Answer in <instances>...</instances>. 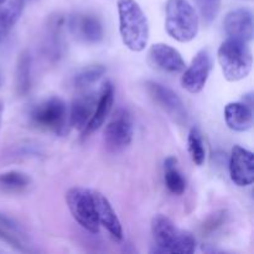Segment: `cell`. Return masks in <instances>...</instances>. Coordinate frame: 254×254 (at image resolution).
I'll use <instances>...</instances> for the list:
<instances>
[{
	"label": "cell",
	"mask_w": 254,
	"mask_h": 254,
	"mask_svg": "<svg viewBox=\"0 0 254 254\" xmlns=\"http://www.w3.org/2000/svg\"><path fill=\"white\" fill-rule=\"evenodd\" d=\"M117 5L122 41L130 51L141 52L148 46L150 34L145 12L135 0H118Z\"/></svg>",
	"instance_id": "cell-1"
},
{
	"label": "cell",
	"mask_w": 254,
	"mask_h": 254,
	"mask_svg": "<svg viewBox=\"0 0 254 254\" xmlns=\"http://www.w3.org/2000/svg\"><path fill=\"white\" fill-rule=\"evenodd\" d=\"M151 235L156 252L192 254L196 251V238L192 233L183 231L164 215H156L151 220Z\"/></svg>",
	"instance_id": "cell-2"
},
{
	"label": "cell",
	"mask_w": 254,
	"mask_h": 254,
	"mask_svg": "<svg viewBox=\"0 0 254 254\" xmlns=\"http://www.w3.org/2000/svg\"><path fill=\"white\" fill-rule=\"evenodd\" d=\"M165 29L179 42H190L197 36L200 17L188 0H168L165 6Z\"/></svg>",
	"instance_id": "cell-3"
},
{
	"label": "cell",
	"mask_w": 254,
	"mask_h": 254,
	"mask_svg": "<svg viewBox=\"0 0 254 254\" xmlns=\"http://www.w3.org/2000/svg\"><path fill=\"white\" fill-rule=\"evenodd\" d=\"M247 44L248 42L231 37L221 44L217 51V59L227 81L238 82L245 79L252 71L253 56Z\"/></svg>",
	"instance_id": "cell-4"
},
{
	"label": "cell",
	"mask_w": 254,
	"mask_h": 254,
	"mask_svg": "<svg viewBox=\"0 0 254 254\" xmlns=\"http://www.w3.org/2000/svg\"><path fill=\"white\" fill-rule=\"evenodd\" d=\"M30 119L37 128L64 134L68 126V109L64 99L60 97H50L37 103L30 112Z\"/></svg>",
	"instance_id": "cell-5"
},
{
	"label": "cell",
	"mask_w": 254,
	"mask_h": 254,
	"mask_svg": "<svg viewBox=\"0 0 254 254\" xmlns=\"http://www.w3.org/2000/svg\"><path fill=\"white\" fill-rule=\"evenodd\" d=\"M66 203L72 217L82 228L97 235L101 230L97 217L94 193L91 189L71 188L66 192Z\"/></svg>",
	"instance_id": "cell-6"
},
{
	"label": "cell",
	"mask_w": 254,
	"mask_h": 254,
	"mask_svg": "<svg viewBox=\"0 0 254 254\" xmlns=\"http://www.w3.org/2000/svg\"><path fill=\"white\" fill-rule=\"evenodd\" d=\"M104 144L109 151H121L133 140V121L126 109L116 112L104 129Z\"/></svg>",
	"instance_id": "cell-7"
},
{
	"label": "cell",
	"mask_w": 254,
	"mask_h": 254,
	"mask_svg": "<svg viewBox=\"0 0 254 254\" xmlns=\"http://www.w3.org/2000/svg\"><path fill=\"white\" fill-rule=\"evenodd\" d=\"M145 88L150 98L168 114L176 123L184 124L188 122V111L181 101L180 97L171 91L168 87L158 83V82L149 81L145 83Z\"/></svg>",
	"instance_id": "cell-8"
},
{
	"label": "cell",
	"mask_w": 254,
	"mask_h": 254,
	"mask_svg": "<svg viewBox=\"0 0 254 254\" xmlns=\"http://www.w3.org/2000/svg\"><path fill=\"white\" fill-rule=\"evenodd\" d=\"M212 69V59L207 49H202L195 55L190 66L184 69L181 84L190 93H200L205 88Z\"/></svg>",
	"instance_id": "cell-9"
},
{
	"label": "cell",
	"mask_w": 254,
	"mask_h": 254,
	"mask_svg": "<svg viewBox=\"0 0 254 254\" xmlns=\"http://www.w3.org/2000/svg\"><path fill=\"white\" fill-rule=\"evenodd\" d=\"M71 34L79 42L87 45H96L103 40L104 27L97 15L89 12H76L68 19Z\"/></svg>",
	"instance_id": "cell-10"
},
{
	"label": "cell",
	"mask_w": 254,
	"mask_h": 254,
	"mask_svg": "<svg viewBox=\"0 0 254 254\" xmlns=\"http://www.w3.org/2000/svg\"><path fill=\"white\" fill-rule=\"evenodd\" d=\"M231 180L241 188H247L254 183V156L248 149L233 146L230 158Z\"/></svg>",
	"instance_id": "cell-11"
},
{
	"label": "cell",
	"mask_w": 254,
	"mask_h": 254,
	"mask_svg": "<svg viewBox=\"0 0 254 254\" xmlns=\"http://www.w3.org/2000/svg\"><path fill=\"white\" fill-rule=\"evenodd\" d=\"M225 31L228 37L240 41H252L254 35L253 14L247 7L231 10L225 17Z\"/></svg>",
	"instance_id": "cell-12"
},
{
	"label": "cell",
	"mask_w": 254,
	"mask_h": 254,
	"mask_svg": "<svg viewBox=\"0 0 254 254\" xmlns=\"http://www.w3.org/2000/svg\"><path fill=\"white\" fill-rule=\"evenodd\" d=\"M149 57L155 67L169 73H180L186 68L183 56L175 47L170 45L154 44L149 50Z\"/></svg>",
	"instance_id": "cell-13"
},
{
	"label": "cell",
	"mask_w": 254,
	"mask_h": 254,
	"mask_svg": "<svg viewBox=\"0 0 254 254\" xmlns=\"http://www.w3.org/2000/svg\"><path fill=\"white\" fill-rule=\"evenodd\" d=\"M98 96L94 92H84L74 97L68 113V124L82 131L91 121L96 109Z\"/></svg>",
	"instance_id": "cell-14"
},
{
	"label": "cell",
	"mask_w": 254,
	"mask_h": 254,
	"mask_svg": "<svg viewBox=\"0 0 254 254\" xmlns=\"http://www.w3.org/2000/svg\"><path fill=\"white\" fill-rule=\"evenodd\" d=\"M94 202H96L97 217H98L99 225L103 226L114 241L121 242L123 241V227L119 217L117 216L113 206L111 205L108 198L101 193L99 191L93 190Z\"/></svg>",
	"instance_id": "cell-15"
},
{
	"label": "cell",
	"mask_w": 254,
	"mask_h": 254,
	"mask_svg": "<svg viewBox=\"0 0 254 254\" xmlns=\"http://www.w3.org/2000/svg\"><path fill=\"white\" fill-rule=\"evenodd\" d=\"M114 102V87L109 81H107L103 84L101 89V93L98 96V101H97L96 109L93 112L91 121L86 126V128L82 130V136L87 138L91 135L93 131L98 130L104 124L106 119L108 118L111 114L112 108H113Z\"/></svg>",
	"instance_id": "cell-16"
},
{
	"label": "cell",
	"mask_w": 254,
	"mask_h": 254,
	"mask_svg": "<svg viewBox=\"0 0 254 254\" xmlns=\"http://www.w3.org/2000/svg\"><path fill=\"white\" fill-rule=\"evenodd\" d=\"M225 121L235 131H247L253 127L252 107L245 102H232L225 107Z\"/></svg>",
	"instance_id": "cell-17"
},
{
	"label": "cell",
	"mask_w": 254,
	"mask_h": 254,
	"mask_svg": "<svg viewBox=\"0 0 254 254\" xmlns=\"http://www.w3.org/2000/svg\"><path fill=\"white\" fill-rule=\"evenodd\" d=\"M64 19L62 15H55L50 19L46 27V37H45V50L52 60H57L61 56L62 39L61 30L64 27Z\"/></svg>",
	"instance_id": "cell-18"
},
{
	"label": "cell",
	"mask_w": 254,
	"mask_h": 254,
	"mask_svg": "<svg viewBox=\"0 0 254 254\" xmlns=\"http://www.w3.org/2000/svg\"><path fill=\"white\" fill-rule=\"evenodd\" d=\"M0 240L9 243L16 250L27 252V241H25L24 233L19 228V226L15 225L10 218L5 217L0 213Z\"/></svg>",
	"instance_id": "cell-19"
},
{
	"label": "cell",
	"mask_w": 254,
	"mask_h": 254,
	"mask_svg": "<svg viewBox=\"0 0 254 254\" xmlns=\"http://www.w3.org/2000/svg\"><path fill=\"white\" fill-rule=\"evenodd\" d=\"M165 170V185L168 190L174 195H183L186 190V180L178 169V159L169 156L164 163Z\"/></svg>",
	"instance_id": "cell-20"
},
{
	"label": "cell",
	"mask_w": 254,
	"mask_h": 254,
	"mask_svg": "<svg viewBox=\"0 0 254 254\" xmlns=\"http://www.w3.org/2000/svg\"><path fill=\"white\" fill-rule=\"evenodd\" d=\"M15 76H16L15 84H16L17 94L22 97L29 93L30 87H31V56L27 51L20 54Z\"/></svg>",
	"instance_id": "cell-21"
},
{
	"label": "cell",
	"mask_w": 254,
	"mask_h": 254,
	"mask_svg": "<svg viewBox=\"0 0 254 254\" xmlns=\"http://www.w3.org/2000/svg\"><path fill=\"white\" fill-rule=\"evenodd\" d=\"M24 2L22 0H16L9 4L7 6L0 9V42L7 36L10 30L14 27L17 20L21 16Z\"/></svg>",
	"instance_id": "cell-22"
},
{
	"label": "cell",
	"mask_w": 254,
	"mask_h": 254,
	"mask_svg": "<svg viewBox=\"0 0 254 254\" xmlns=\"http://www.w3.org/2000/svg\"><path fill=\"white\" fill-rule=\"evenodd\" d=\"M31 183V179L27 174L22 171L12 170L0 174V189L9 192H19L24 191Z\"/></svg>",
	"instance_id": "cell-23"
},
{
	"label": "cell",
	"mask_w": 254,
	"mask_h": 254,
	"mask_svg": "<svg viewBox=\"0 0 254 254\" xmlns=\"http://www.w3.org/2000/svg\"><path fill=\"white\" fill-rule=\"evenodd\" d=\"M106 73V67L102 64H91L77 72L73 77V86L77 89H86L98 81Z\"/></svg>",
	"instance_id": "cell-24"
},
{
	"label": "cell",
	"mask_w": 254,
	"mask_h": 254,
	"mask_svg": "<svg viewBox=\"0 0 254 254\" xmlns=\"http://www.w3.org/2000/svg\"><path fill=\"white\" fill-rule=\"evenodd\" d=\"M188 148L191 159L197 166L203 165L206 160V148L198 128H191L188 136Z\"/></svg>",
	"instance_id": "cell-25"
},
{
	"label": "cell",
	"mask_w": 254,
	"mask_h": 254,
	"mask_svg": "<svg viewBox=\"0 0 254 254\" xmlns=\"http://www.w3.org/2000/svg\"><path fill=\"white\" fill-rule=\"evenodd\" d=\"M200 14L206 24H211L217 17L221 9V0H195Z\"/></svg>",
	"instance_id": "cell-26"
},
{
	"label": "cell",
	"mask_w": 254,
	"mask_h": 254,
	"mask_svg": "<svg viewBox=\"0 0 254 254\" xmlns=\"http://www.w3.org/2000/svg\"><path fill=\"white\" fill-rule=\"evenodd\" d=\"M2 116H4V102H2L1 99H0V127H1Z\"/></svg>",
	"instance_id": "cell-27"
},
{
	"label": "cell",
	"mask_w": 254,
	"mask_h": 254,
	"mask_svg": "<svg viewBox=\"0 0 254 254\" xmlns=\"http://www.w3.org/2000/svg\"><path fill=\"white\" fill-rule=\"evenodd\" d=\"M2 84V77H1V73H0V87H1Z\"/></svg>",
	"instance_id": "cell-28"
},
{
	"label": "cell",
	"mask_w": 254,
	"mask_h": 254,
	"mask_svg": "<svg viewBox=\"0 0 254 254\" xmlns=\"http://www.w3.org/2000/svg\"><path fill=\"white\" fill-rule=\"evenodd\" d=\"M5 1H6V0H0V5H2V4H4Z\"/></svg>",
	"instance_id": "cell-29"
}]
</instances>
